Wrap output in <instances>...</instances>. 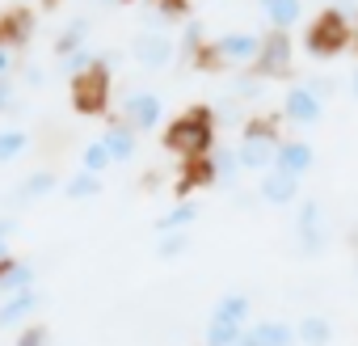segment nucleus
<instances>
[{
  "label": "nucleus",
  "instance_id": "32",
  "mask_svg": "<svg viewBox=\"0 0 358 346\" xmlns=\"http://www.w3.org/2000/svg\"><path fill=\"white\" fill-rule=\"evenodd\" d=\"M262 89H266V81H257L253 72H245V76H236V81L228 85V97H232V102H241V106H249V102H257V97H262Z\"/></svg>",
  "mask_w": 358,
  "mask_h": 346
},
{
  "label": "nucleus",
  "instance_id": "44",
  "mask_svg": "<svg viewBox=\"0 0 358 346\" xmlns=\"http://www.w3.org/2000/svg\"><path fill=\"white\" fill-rule=\"evenodd\" d=\"M93 5H101V9H110V5H118V0H93Z\"/></svg>",
  "mask_w": 358,
  "mask_h": 346
},
{
  "label": "nucleus",
  "instance_id": "18",
  "mask_svg": "<svg viewBox=\"0 0 358 346\" xmlns=\"http://www.w3.org/2000/svg\"><path fill=\"white\" fill-rule=\"evenodd\" d=\"M262 18H266V30L291 34L303 22V0H262Z\"/></svg>",
  "mask_w": 358,
  "mask_h": 346
},
{
  "label": "nucleus",
  "instance_id": "11",
  "mask_svg": "<svg viewBox=\"0 0 358 346\" xmlns=\"http://www.w3.org/2000/svg\"><path fill=\"white\" fill-rule=\"evenodd\" d=\"M278 144H282V135H241V144H236L241 169L245 173H257V178H262V173H270Z\"/></svg>",
  "mask_w": 358,
  "mask_h": 346
},
{
  "label": "nucleus",
  "instance_id": "25",
  "mask_svg": "<svg viewBox=\"0 0 358 346\" xmlns=\"http://www.w3.org/2000/svg\"><path fill=\"white\" fill-rule=\"evenodd\" d=\"M211 156H215V186L236 191V186H241V173H245V169H241V156H236V144H232V148H220V144H215Z\"/></svg>",
  "mask_w": 358,
  "mask_h": 346
},
{
  "label": "nucleus",
  "instance_id": "34",
  "mask_svg": "<svg viewBox=\"0 0 358 346\" xmlns=\"http://www.w3.org/2000/svg\"><path fill=\"white\" fill-rule=\"evenodd\" d=\"M13 346H51V329L43 321H30L26 329H17V342Z\"/></svg>",
  "mask_w": 358,
  "mask_h": 346
},
{
  "label": "nucleus",
  "instance_id": "15",
  "mask_svg": "<svg viewBox=\"0 0 358 346\" xmlns=\"http://www.w3.org/2000/svg\"><path fill=\"white\" fill-rule=\"evenodd\" d=\"M59 186H64V182L55 178L51 169H34L30 178H22V182L13 186L9 203H13V207H30V203H43V199H51V195H55Z\"/></svg>",
  "mask_w": 358,
  "mask_h": 346
},
{
  "label": "nucleus",
  "instance_id": "14",
  "mask_svg": "<svg viewBox=\"0 0 358 346\" xmlns=\"http://www.w3.org/2000/svg\"><path fill=\"white\" fill-rule=\"evenodd\" d=\"M274 169L291 173V178H308L316 169V148L308 139H282L278 152H274Z\"/></svg>",
  "mask_w": 358,
  "mask_h": 346
},
{
  "label": "nucleus",
  "instance_id": "24",
  "mask_svg": "<svg viewBox=\"0 0 358 346\" xmlns=\"http://www.w3.org/2000/svg\"><path fill=\"white\" fill-rule=\"evenodd\" d=\"M101 191H106V182L97 178V173H85V169H76L72 178L59 186V195H64L68 203H89V199H97Z\"/></svg>",
  "mask_w": 358,
  "mask_h": 346
},
{
  "label": "nucleus",
  "instance_id": "43",
  "mask_svg": "<svg viewBox=\"0 0 358 346\" xmlns=\"http://www.w3.org/2000/svg\"><path fill=\"white\" fill-rule=\"evenodd\" d=\"M350 93L358 97V64H354V72H350Z\"/></svg>",
  "mask_w": 358,
  "mask_h": 346
},
{
  "label": "nucleus",
  "instance_id": "6",
  "mask_svg": "<svg viewBox=\"0 0 358 346\" xmlns=\"http://www.w3.org/2000/svg\"><path fill=\"white\" fill-rule=\"evenodd\" d=\"M291 64H295L291 34L266 30V34H262V51H257V60H253L249 72H253L257 81H282V76H291Z\"/></svg>",
  "mask_w": 358,
  "mask_h": 346
},
{
  "label": "nucleus",
  "instance_id": "35",
  "mask_svg": "<svg viewBox=\"0 0 358 346\" xmlns=\"http://www.w3.org/2000/svg\"><path fill=\"white\" fill-rule=\"evenodd\" d=\"M156 13L164 22H190V0H156Z\"/></svg>",
  "mask_w": 358,
  "mask_h": 346
},
{
  "label": "nucleus",
  "instance_id": "7",
  "mask_svg": "<svg viewBox=\"0 0 358 346\" xmlns=\"http://www.w3.org/2000/svg\"><path fill=\"white\" fill-rule=\"evenodd\" d=\"M207 47L215 55V68H253V60L262 51V34H253V30H224Z\"/></svg>",
  "mask_w": 358,
  "mask_h": 346
},
{
  "label": "nucleus",
  "instance_id": "46",
  "mask_svg": "<svg viewBox=\"0 0 358 346\" xmlns=\"http://www.w3.org/2000/svg\"><path fill=\"white\" fill-rule=\"evenodd\" d=\"M118 5H139V0H118Z\"/></svg>",
  "mask_w": 358,
  "mask_h": 346
},
{
  "label": "nucleus",
  "instance_id": "38",
  "mask_svg": "<svg viewBox=\"0 0 358 346\" xmlns=\"http://www.w3.org/2000/svg\"><path fill=\"white\" fill-rule=\"evenodd\" d=\"M308 85H312V93H316L320 102H329V97H333V89H337V85H333V76H308Z\"/></svg>",
  "mask_w": 358,
  "mask_h": 346
},
{
  "label": "nucleus",
  "instance_id": "2",
  "mask_svg": "<svg viewBox=\"0 0 358 346\" xmlns=\"http://www.w3.org/2000/svg\"><path fill=\"white\" fill-rule=\"evenodd\" d=\"M350 43H354V22L341 18L333 5L320 9L303 30V51L312 60H337L341 51H350Z\"/></svg>",
  "mask_w": 358,
  "mask_h": 346
},
{
  "label": "nucleus",
  "instance_id": "9",
  "mask_svg": "<svg viewBox=\"0 0 358 346\" xmlns=\"http://www.w3.org/2000/svg\"><path fill=\"white\" fill-rule=\"evenodd\" d=\"M282 123H291V127H316L320 118H324V102L312 93V85L308 81H295V85H287V93H282Z\"/></svg>",
  "mask_w": 358,
  "mask_h": 346
},
{
  "label": "nucleus",
  "instance_id": "31",
  "mask_svg": "<svg viewBox=\"0 0 358 346\" xmlns=\"http://www.w3.org/2000/svg\"><path fill=\"white\" fill-rule=\"evenodd\" d=\"M190 249H194L190 233H164V237H156V258L160 262H177V258H186Z\"/></svg>",
  "mask_w": 358,
  "mask_h": 346
},
{
  "label": "nucleus",
  "instance_id": "29",
  "mask_svg": "<svg viewBox=\"0 0 358 346\" xmlns=\"http://www.w3.org/2000/svg\"><path fill=\"white\" fill-rule=\"evenodd\" d=\"M30 152V131L26 127H0V165H13Z\"/></svg>",
  "mask_w": 358,
  "mask_h": 346
},
{
  "label": "nucleus",
  "instance_id": "27",
  "mask_svg": "<svg viewBox=\"0 0 358 346\" xmlns=\"http://www.w3.org/2000/svg\"><path fill=\"white\" fill-rule=\"evenodd\" d=\"M101 60H106L101 51H93V47H80V51H72V55L55 60V68H59V76H64V81H76V76H85L89 68H97Z\"/></svg>",
  "mask_w": 358,
  "mask_h": 346
},
{
  "label": "nucleus",
  "instance_id": "37",
  "mask_svg": "<svg viewBox=\"0 0 358 346\" xmlns=\"http://www.w3.org/2000/svg\"><path fill=\"white\" fill-rule=\"evenodd\" d=\"M17 106V85L13 81H0V114H9Z\"/></svg>",
  "mask_w": 358,
  "mask_h": 346
},
{
  "label": "nucleus",
  "instance_id": "16",
  "mask_svg": "<svg viewBox=\"0 0 358 346\" xmlns=\"http://www.w3.org/2000/svg\"><path fill=\"white\" fill-rule=\"evenodd\" d=\"M101 144H106V152H110V160H114V165H131V160L139 156V131H131L122 118L106 123Z\"/></svg>",
  "mask_w": 358,
  "mask_h": 346
},
{
  "label": "nucleus",
  "instance_id": "19",
  "mask_svg": "<svg viewBox=\"0 0 358 346\" xmlns=\"http://www.w3.org/2000/svg\"><path fill=\"white\" fill-rule=\"evenodd\" d=\"M34 13L30 9H13V13H5V18H0V43H5L9 51L13 47H26L30 39H34Z\"/></svg>",
  "mask_w": 358,
  "mask_h": 346
},
{
  "label": "nucleus",
  "instance_id": "4",
  "mask_svg": "<svg viewBox=\"0 0 358 346\" xmlns=\"http://www.w3.org/2000/svg\"><path fill=\"white\" fill-rule=\"evenodd\" d=\"M291 233H295V245H299V258H320L329 249V220H324V203L320 199H299L295 203V220H291Z\"/></svg>",
  "mask_w": 358,
  "mask_h": 346
},
{
  "label": "nucleus",
  "instance_id": "3",
  "mask_svg": "<svg viewBox=\"0 0 358 346\" xmlns=\"http://www.w3.org/2000/svg\"><path fill=\"white\" fill-rule=\"evenodd\" d=\"M68 97H72V110L85 114V118H101L110 110V97H114V76H110V55L89 68L85 76L68 81Z\"/></svg>",
  "mask_w": 358,
  "mask_h": 346
},
{
  "label": "nucleus",
  "instance_id": "41",
  "mask_svg": "<svg viewBox=\"0 0 358 346\" xmlns=\"http://www.w3.org/2000/svg\"><path fill=\"white\" fill-rule=\"evenodd\" d=\"M13 64H17V60H13V51H9L5 43H0V81H9V72H13Z\"/></svg>",
  "mask_w": 358,
  "mask_h": 346
},
{
  "label": "nucleus",
  "instance_id": "30",
  "mask_svg": "<svg viewBox=\"0 0 358 346\" xmlns=\"http://www.w3.org/2000/svg\"><path fill=\"white\" fill-rule=\"evenodd\" d=\"M80 169H85V173H97V178H106V173L114 169V160H110V152H106L101 135H97V139H89V144L80 148Z\"/></svg>",
  "mask_w": 358,
  "mask_h": 346
},
{
  "label": "nucleus",
  "instance_id": "26",
  "mask_svg": "<svg viewBox=\"0 0 358 346\" xmlns=\"http://www.w3.org/2000/svg\"><path fill=\"white\" fill-rule=\"evenodd\" d=\"M249 325H236V321H220V317H207L203 325V346H236L245 338Z\"/></svg>",
  "mask_w": 358,
  "mask_h": 346
},
{
  "label": "nucleus",
  "instance_id": "33",
  "mask_svg": "<svg viewBox=\"0 0 358 346\" xmlns=\"http://www.w3.org/2000/svg\"><path fill=\"white\" fill-rule=\"evenodd\" d=\"M211 110H215V127H245V114H241L245 106H241V102L228 97V102H215Z\"/></svg>",
  "mask_w": 358,
  "mask_h": 346
},
{
  "label": "nucleus",
  "instance_id": "8",
  "mask_svg": "<svg viewBox=\"0 0 358 346\" xmlns=\"http://www.w3.org/2000/svg\"><path fill=\"white\" fill-rule=\"evenodd\" d=\"M131 60L143 72H164L177 60V39H169L164 30H139L131 39Z\"/></svg>",
  "mask_w": 358,
  "mask_h": 346
},
{
  "label": "nucleus",
  "instance_id": "42",
  "mask_svg": "<svg viewBox=\"0 0 358 346\" xmlns=\"http://www.w3.org/2000/svg\"><path fill=\"white\" fill-rule=\"evenodd\" d=\"M13 258H17V254H13V249H9V245H0V270H5V266H9V262H13Z\"/></svg>",
  "mask_w": 358,
  "mask_h": 346
},
{
  "label": "nucleus",
  "instance_id": "22",
  "mask_svg": "<svg viewBox=\"0 0 358 346\" xmlns=\"http://www.w3.org/2000/svg\"><path fill=\"white\" fill-rule=\"evenodd\" d=\"M194 220H199V203L194 199H177L164 216H156V237H164V233H190Z\"/></svg>",
  "mask_w": 358,
  "mask_h": 346
},
{
  "label": "nucleus",
  "instance_id": "28",
  "mask_svg": "<svg viewBox=\"0 0 358 346\" xmlns=\"http://www.w3.org/2000/svg\"><path fill=\"white\" fill-rule=\"evenodd\" d=\"M207 43H211V39H207V26H203L199 18H190V22L182 26V39H177V55H186V60L194 64V60L207 51Z\"/></svg>",
  "mask_w": 358,
  "mask_h": 346
},
{
  "label": "nucleus",
  "instance_id": "5",
  "mask_svg": "<svg viewBox=\"0 0 358 346\" xmlns=\"http://www.w3.org/2000/svg\"><path fill=\"white\" fill-rule=\"evenodd\" d=\"M118 118H122L131 131L148 135V131L164 127V97H160L156 89H127L122 102H118Z\"/></svg>",
  "mask_w": 358,
  "mask_h": 346
},
{
  "label": "nucleus",
  "instance_id": "21",
  "mask_svg": "<svg viewBox=\"0 0 358 346\" xmlns=\"http://www.w3.org/2000/svg\"><path fill=\"white\" fill-rule=\"evenodd\" d=\"M295 338H299V346H329L337 338V329L324 312H303L295 321Z\"/></svg>",
  "mask_w": 358,
  "mask_h": 346
},
{
  "label": "nucleus",
  "instance_id": "10",
  "mask_svg": "<svg viewBox=\"0 0 358 346\" xmlns=\"http://www.w3.org/2000/svg\"><path fill=\"white\" fill-rule=\"evenodd\" d=\"M253 186H257V199L266 207H295L303 199V178H291V173H282V169L262 173Z\"/></svg>",
  "mask_w": 358,
  "mask_h": 346
},
{
  "label": "nucleus",
  "instance_id": "20",
  "mask_svg": "<svg viewBox=\"0 0 358 346\" xmlns=\"http://www.w3.org/2000/svg\"><path fill=\"white\" fill-rule=\"evenodd\" d=\"M30 287H38V270H34V262L13 258L5 270H0V300H5V296H17V291H30Z\"/></svg>",
  "mask_w": 358,
  "mask_h": 346
},
{
  "label": "nucleus",
  "instance_id": "39",
  "mask_svg": "<svg viewBox=\"0 0 358 346\" xmlns=\"http://www.w3.org/2000/svg\"><path fill=\"white\" fill-rule=\"evenodd\" d=\"M17 228H22L17 216H0V245H9V241L17 237Z\"/></svg>",
  "mask_w": 358,
  "mask_h": 346
},
{
  "label": "nucleus",
  "instance_id": "36",
  "mask_svg": "<svg viewBox=\"0 0 358 346\" xmlns=\"http://www.w3.org/2000/svg\"><path fill=\"white\" fill-rule=\"evenodd\" d=\"M22 85H26V89H43V85H47V72H43L38 64H26V68H22Z\"/></svg>",
  "mask_w": 358,
  "mask_h": 346
},
{
  "label": "nucleus",
  "instance_id": "1",
  "mask_svg": "<svg viewBox=\"0 0 358 346\" xmlns=\"http://www.w3.org/2000/svg\"><path fill=\"white\" fill-rule=\"evenodd\" d=\"M215 135H220L215 110H211L207 102H199V106H190V110H182L177 118L164 123L160 144H164V152L177 156V160H194V156H211V152H215Z\"/></svg>",
  "mask_w": 358,
  "mask_h": 346
},
{
  "label": "nucleus",
  "instance_id": "17",
  "mask_svg": "<svg viewBox=\"0 0 358 346\" xmlns=\"http://www.w3.org/2000/svg\"><path fill=\"white\" fill-rule=\"evenodd\" d=\"M89 34H93V18H89V13H80V18L64 22V26H59V34L51 39V51H55V60H64V55H72V51L89 47Z\"/></svg>",
  "mask_w": 358,
  "mask_h": 346
},
{
  "label": "nucleus",
  "instance_id": "12",
  "mask_svg": "<svg viewBox=\"0 0 358 346\" xmlns=\"http://www.w3.org/2000/svg\"><path fill=\"white\" fill-rule=\"evenodd\" d=\"M236 346H299L295 338V321H282V317H262V321H249L245 338Z\"/></svg>",
  "mask_w": 358,
  "mask_h": 346
},
{
  "label": "nucleus",
  "instance_id": "40",
  "mask_svg": "<svg viewBox=\"0 0 358 346\" xmlns=\"http://www.w3.org/2000/svg\"><path fill=\"white\" fill-rule=\"evenodd\" d=\"M164 26H169V22L156 13V5H152V9H143V18H139V30H164Z\"/></svg>",
  "mask_w": 358,
  "mask_h": 346
},
{
  "label": "nucleus",
  "instance_id": "23",
  "mask_svg": "<svg viewBox=\"0 0 358 346\" xmlns=\"http://www.w3.org/2000/svg\"><path fill=\"white\" fill-rule=\"evenodd\" d=\"M211 317L249 325V321H253V296H249V291H224V296L211 304Z\"/></svg>",
  "mask_w": 358,
  "mask_h": 346
},
{
  "label": "nucleus",
  "instance_id": "47",
  "mask_svg": "<svg viewBox=\"0 0 358 346\" xmlns=\"http://www.w3.org/2000/svg\"><path fill=\"white\" fill-rule=\"evenodd\" d=\"M354 266H358V262H354Z\"/></svg>",
  "mask_w": 358,
  "mask_h": 346
},
{
  "label": "nucleus",
  "instance_id": "45",
  "mask_svg": "<svg viewBox=\"0 0 358 346\" xmlns=\"http://www.w3.org/2000/svg\"><path fill=\"white\" fill-rule=\"evenodd\" d=\"M350 47H354V51H358V22H354V43H350Z\"/></svg>",
  "mask_w": 358,
  "mask_h": 346
},
{
  "label": "nucleus",
  "instance_id": "13",
  "mask_svg": "<svg viewBox=\"0 0 358 346\" xmlns=\"http://www.w3.org/2000/svg\"><path fill=\"white\" fill-rule=\"evenodd\" d=\"M43 312V291L30 287V291H17V296H5L0 300V329H26L34 317Z\"/></svg>",
  "mask_w": 358,
  "mask_h": 346
}]
</instances>
